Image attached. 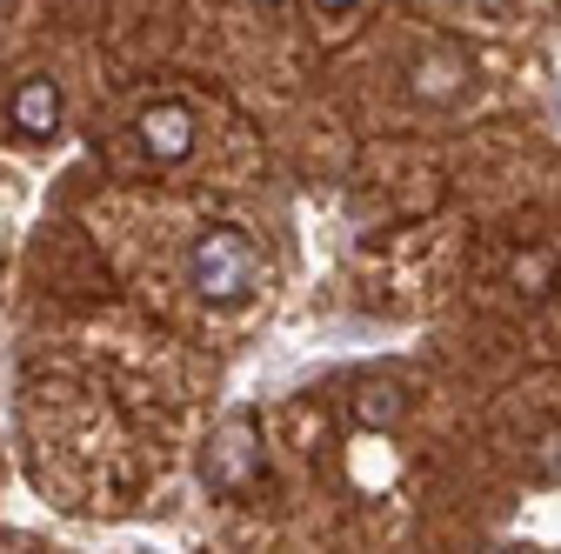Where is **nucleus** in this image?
<instances>
[{
    "instance_id": "f257e3e1",
    "label": "nucleus",
    "mask_w": 561,
    "mask_h": 554,
    "mask_svg": "<svg viewBox=\"0 0 561 554\" xmlns=\"http://www.w3.org/2000/svg\"><path fill=\"white\" fill-rule=\"evenodd\" d=\"M187 281H194L201 301L241 308V301L254 295V281H261V247H254L241 228H228V221L201 228L194 247H187Z\"/></svg>"
},
{
    "instance_id": "f03ea898",
    "label": "nucleus",
    "mask_w": 561,
    "mask_h": 554,
    "mask_svg": "<svg viewBox=\"0 0 561 554\" xmlns=\"http://www.w3.org/2000/svg\"><path fill=\"white\" fill-rule=\"evenodd\" d=\"M201 481L215 495H248L261 481V422L254 414H228V422L215 428V441H207V454H201Z\"/></svg>"
},
{
    "instance_id": "7ed1b4c3",
    "label": "nucleus",
    "mask_w": 561,
    "mask_h": 554,
    "mask_svg": "<svg viewBox=\"0 0 561 554\" xmlns=\"http://www.w3.org/2000/svg\"><path fill=\"white\" fill-rule=\"evenodd\" d=\"M140 148H148L154 168H181L194 154V107L187 101H154L140 114Z\"/></svg>"
},
{
    "instance_id": "20e7f679",
    "label": "nucleus",
    "mask_w": 561,
    "mask_h": 554,
    "mask_svg": "<svg viewBox=\"0 0 561 554\" xmlns=\"http://www.w3.org/2000/svg\"><path fill=\"white\" fill-rule=\"evenodd\" d=\"M468 54L461 47H448V41H435V47H421L414 54V67H408V88H414V101H428V107H442V101H455L461 88H468Z\"/></svg>"
},
{
    "instance_id": "39448f33",
    "label": "nucleus",
    "mask_w": 561,
    "mask_h": 554,
    "mask_svg": "<svg viewBox=\"0 0 561 554\" xmlns=\"http://www.w3.org/2000/svg\"><path fill=\"white\" fill-rule=\"evenodd\" d=\"M8 120H14V134H27V141H54L60 134V88L47 74H27L14 88V101H8Z\"/></svg>"
},
{
    "instance_id": "423d86ee",
    "label": "nucleus",
    "mask_w": 561,
    "mask_h": 554,
    "mask_svg": "<svg viewBox=\"0 0 561 554\" xmlns=\"http://www.w3.org/2000/svg\"><path fill=\"white\" fill-rule=\"evenodd\" d=\"M347 414H355L362 435H388L408 414V394H401V381H362L355 394H347Z\"/></svg>"
},
{
    "instance_id": "0eeeda50",
    "label": "nucleus",
    "mask_w": 561,
    "mask_h": 554,
    "mask_svg": "<svg viewBox=\"0 0 561 554\" xmlns=\"http://www.w3.org/2000/svg\"><path fill=\"white\" fill-rule=\"evenodd\" d=\"M508 281H515V295L522 301H548L554 288H561V261H554V247H522L515 261H508Z\"/></svg>"
},
{
    "instance_id": "6e6552de",
    "label": "nucleus",
    "mask_w": 561,
    "mask_h": 554,
    "mask_svg": "<svg viewBox=\"0 0 561 554\" xmlns=\"http://www.w3.org/2000/svg\"><path fill=\"white\" fill-rule=\"evenodd\" d=\"M535 481L541 488H561V422L535 435Z\"/></svg>"
},
{
    "instance_id": "1a4fd4ad",
    "label": "nucleus",
    "mask_w": 561,
    "mask_h": 554,
    "mask_svg": "<svg viewBox=\"0 0 561 554\" xmlns=\"http://www.w3.org/2000/svg\"><path fill=\"white\" fill-rule=\"evenodd\" d=\"M314 8H321V14H347V8H355V0H314Z\"/></svg>"
},
{
    "instance_id": "9d476101",
    "label": "nucleus",
    "mask_w": 561,
    "mask_h": 554,
    "mask_svg": "<svg viewBox=\"0 0 561 554\" xmlns=\"http://www.w3.org/2000/svg\"><path fill=\"white\" fill-rule=\"evenodd\" d=\"M488 8H508V0H488Z\"/></svg>"
},
{
    "instance_id": "9b49d317",
    "label": "nucleus",
    "mask_w": 561,
    "mask_h": 554,
    "mask_svg": "<svg viewBox=\"0 0 561 554\" xmlns=\"http://www.w3.org/2000/svg\"><path fill=\"white\" fill-rule=\"evenodd\" d=\"M495 554H515V547H495Z\"/></svg>"
}]
</instances>
